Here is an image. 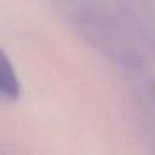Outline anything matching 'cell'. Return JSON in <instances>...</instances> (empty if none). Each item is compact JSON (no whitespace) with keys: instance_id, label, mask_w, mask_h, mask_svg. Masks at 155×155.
<instances>
[{"instance_id":"cell-1","label":"cell","mask_w":155,"mask_h":155,"mask_svg":"<svg viewBox=\"0 0 155 155\" xmlns=\"http://www.w3.org/2000/svg\"><path fill=\"white\" fill-rule=\"evenodd\" d=\"M21 85L15 68L7 56L0 50V96L5 98H17Z\"/></svg>"}]
</instances>
